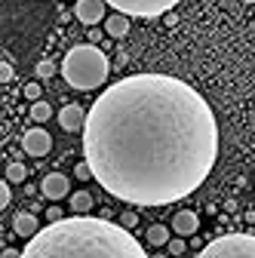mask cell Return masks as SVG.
<instances>
[{
  "mask_svg": "<svg viewBox=\"0 0 255 258\" xmlns=\"http://www.w3.org/2000/svg\"><path fill=\"white\" fill-rule=\"evenodd\" d=\"M83 154L111 197L169 206L194 194L218 157V123L203 95L169 74H133L86 111Z\"/></svg>",
  "mask_w": 255,
  "mask_h": 258,
  "instance_id": "cell-1",
  "label": "cell"
},
{
  "mask_svg": "<svg viewBox=\"0 0 255 258\" xmlns=\"http://www.w3.org/2000/svg\"><path fill=\"white\" fill-rule=\"evenodd\" d=\"M22 258H148V252L123 224L74 215L40 228Z\"/></svg>",
  "mask_w": 255,
  "mask_h": 258,
  "instance_id": "cell-2",
  "label": "cell"
},
{
  "mask_svg": "<svg viewBox=\"0 0 255 258\" xmlns=\"http://www.w3.org/2000/svg\"><path fill=\"white\" fill-rule=\"evenodd\" d=\"M111 74L108 55L95 43H80L61 58V77L74 89H99Z\"/></svg>",
  "mask_w": 255,
  "mask_h": 258,
  "instance_id": "cell-3",
  "label": "cell"
},
{
  "mask_svg": "<svg viewBox=\"0 0 255 258\" xmlns=\"http://www.w3.org/2000/svg\"><path fill=\"white\" fill-rule=\"evenodd\" d=\"M197 258H255V237L252 234H228V237H218Z\"/></svg>",
  "mask_w": 255,
  "mask_h": 258,
  "instance_id": "cell-4",
  "label": "cell"
},
{
  "mask_svg": "<svg viewBox=\"0 0 255 258\" xmlns=\"http://www.w3.org/2000/svg\"><path fill=\"white\" fill-rule=\"evenodd\" d=\"M108 7H114L123 16H139V19H154L169 13L178 0H105Z\"/></svg>",
  "mask_w": 255,
  "mask_h": 258,
  "instance_id": "cell-5",
  "label": "cell"
},
{
  "mask_svg": "<svg viewBox=\"0 0 255 258\" xmlns=\"http://www.w3.org/2000/svg\"><path fill=\"white\" fill-rule=\"evenodd\" d=\"M22 148H25V154H31V157H46L49 154V148H52V136L46 133V129H28V133L22 136Z\"/></svg>",
  "mask_w": 255,
  "mask_h": 258,
  "instance_id": "cell-6",
  "label": "cell"
},
{
  "mask_svg": "<svg viewBox=\"0 0 255 258\" xmlns=\"http://www.w3.org/2000/svg\"><path fill=\"white\" fill-rule=\"evenodd\" d=\"M105 0H77V7H74V16L83 22V25H89V28H95L102 19H105Z\"/></svg>",
  "mask_w": 255,
  "mask_h": 258,
  "instance_id": "cell-7",
  "label": "cell"
},
{
  "mask_svg": "<svg viewBox=\"0 0 255 258\" xmlns=\"http://www.w3.org/2000/svg\"><path fill=\"white\" fill-rule=\"evenodd\" d=\"M68 175H61V172H49V175H43V181H40V194L46 200H61V197H68Z\"/></svg>",
  "mask_w": 255,
  "mask_h": 258,
  "instance_id": "cell-8",
  "label": "cell"
},
{
  "mask_svg": "<svg viewBox=\"0 0 255 258\" xmlns=\"http://www.w3.org/2000/svg\"><path fill=\"white\" fill-rule=\"evenodd\" d=\"M58 126L65 129V133H77V129L86 126V111L80 105H65L58 111Z\"/></svg>",
  "mask_w": 255,
  "mask_h": 258,
  "instance_id": "cell-9",
  "label": "cell"
},
{
  "mask_svg": "<svg viewBox=\"0 0 255 258\" xmlns=\"http://www.w3.org/2000/svg\"><path fill=\"white\" fill-rule=\"evenodd\" d=\"M197 228H200L197 212L181 209V212H175V215H172V231H175L178 237H190V234H197Z\"/></svg>",
  "mask_w": 255,
  "mask_h": 258,
  "instance_id": "cell-10",
  "label": "cell"
},
{
  "mask_svg": "<svg viewBox=\"0 0 255 258\" xmlns=\"http://www.w3.org/2000/svg\"><path fill=\"white\" fill-rule=\"evenodd\" d=\"M13 231L19 234V237H34V234H40V224H37V218H34V212H16V218H13Z\"/></svg>",
  "mask_w": 255,
  "mask_h": 258,
  "instance_id": "cell-11",
  "label": "cell"
},
{
  "mask_svg": "<svg viewBox=\"0 0 255 258\" xmlns=\"http://www.w3.org/2000/svg\"><path fill=\"white\" fill-rule=\"evenodd\" d=\"M105 31H108V34L111 37H126V34H130V16H123V13H114V16H108L105 19Z\"/></svg>",
  "mask_w": 255,
  "mask_h": 258,
  "instance_id": "cell-12",
  "label": "cell"
},
{
  "mask_svg": "<svg viewBox=\"0 0 255 258\" xmlns=\"http://www.w3.org/2000/svg\"><path fill=\"white\" fill-rule=\"evenodd\" d=\"M148 243L151 246H166L172 237H169V228H166V224H151V228H148Z\"/></svg>",
  "mask_w": 255,
  "mask_h": 258,
  "instance_id": "cell-13",
  "label": "cell"
},
{
  "mask_svg": "<svg viewBox=\"0 0 255 258\" xmlns=\"http://www.w3.org/2000/svg\"><path fill=\"white\" fill-rule=\"evenodd\" d=\"M92 209V194H86V190H77V194H71V212H77V215H86Z\"/></svg>",
  "mask_w": 255,
  "mask_h": 258,
  "instance_id": "cell-14",
  "label": "cell"
},
{
  "mask_svg": "<svg viewBox=\"0 0 255 258\" xmlns=\"http://www.w3.org/2000/svg\"><path fill=\"white\" fill-rule=\"evenodd\" d=\"M28 178V166L25 163H10L7 166V181L10 184H19V181H25Z\"/></svg>",
  "mask_w": 255,
  "mask_h": 258,
  "instance_id": "cell-15",
  "label": "cell"
},
{
  "mask_svg": "<svg viewBox=\"0 0 255 258\" xmlns=\"http://www.w3.org/2000/svg\"><path fill=\"white\" fill-rule=\"evenodd\" d=\"M49 117H52V108H49V102H34V105H31V120L43 123V120H49Z\"/></svg>",
  "mask_w": 255,
  "mask_h": 258,
  "instance_id": "cell-16",
  "label": "cell"
},
{
  "mask_svg": "<svg viewBox=\"0 0 255 258\" xmlns=\"http://www.w3.org/2000/svg\"><path fill=\"white\" fill-rule=\"evenodd\" d=\"M52 74H55V64H52L49 58L37 61V77H40V80H46V77H52Z\"/></svg>",
  "mask_w": 255,
  "mask_h": 258,
  "instance_id": "cell-17",
  "label": "cell"
},
{
  "mask_svg": "<svg viewBox=\"0 0 255 258\" xmlns=\"http://www.w3.org/2000/svg\"><path fill=\"white\" fill-rule=\"evenodd\" d=\"M74 175H77L80 181H86V178H92V166L83 160V163H77V166H74Z\"/></svg>",
  "mask_w": 255,
  "mask_h": 258,
  "instance_id": "cell-18",
  "label": "cell"
},
{
  "mask_svg": "<svg viewBox=\"0 0 255 258\" xmlns=\"http://www.w3.org/2000/svg\"><path fill=\"white\" fill-rule=\"evenodd\" d=\"M40 92H43V89H40V83H28V86H25V99L40 102Z\"/></svg>",
  "mask_w": 255,
  "mask_h": 258,
  "instance_id": "cell-19",
  "label": "cell"
},
{
  "mask_svg": "<svg viewBox=\"0 0 255 258\" xmlns=\"http://www.w3.org/2000/svg\"><path fill=\"white\" fill-rule=\"evenodd\" d=\"M166 246H169V252H172V255H181V252H184V249H187V243H184V240H181V237H172V240H169V243H166Z\"/></svg>",
  "mask_w": 255,
  "mask_h": 258,
  "instance_id": "cell-20",
  "label": "cell"
},
{
  "mask_svg": "<svg viewBox=\"0 0 255 258\" xmlns=\"http://www.w3.org/2000/svg\"><path fill=\"white\" fill-rule=\"evenodd\" d=\"M120 224H123V228H130V231H133L136 224H139V215H136V212H123V215H120Z\"/></svg>",
  "mask_w": 255,
  "mask_h": 258,
  "instance_id": "cell-21",
  "label": "cell"
},
{
  "mask_svg": "<svg viewBox=\"0 0 255 258\" xmlns=\"http://www.w3.org/2000/svg\"><path fill=\"white\" fill-rule=\"evenodd\" d=\"M10 200H13V190H10V181H4L0 184V206H10Z\"/></svg>",
  "mask_w": 255,
  "mask_h": 258,
  "instance_id": "cell-22",
  "label": "cell"
},
{
  "mask_svg": "<svg viewBox=\"0 0 255 258\" xmlns=\"http://www.w3.org/2000/svg\"><path fill=\"white\" fill-rule=\"evenodd\" d=\"M0 80H4V83H10V80H13V64H10V61L0 64Z\"/></svg>",
  "mask_w": 255,
  "mask_h": 258,
  "instance_id": "cell-23",
  "label": "cell"
},
{
  "mask_svg": "<svg viewBox=\"0 0 255 258\" xmlns=\"http://www.w3.org/2000/svg\"><path fill=\"white\" fill-rule=\"evenodd\" d=\"M0 258H22V252L19 249H4V255H0Z\"/></svg>",
  "mask_w": 255,
  "mask_h": 258,
  "instance_id": "cell-24",
  "label": "cell"
},
{
  "mask_svg": "<svg viewBox=\"0 0 255 258\" xmlns=\"http://www.w3.org/2000/svg\"><path fill=\"white\" fill-rule=\"evenodd\" d=\"M151 258H169V255H163V252H157V255H151Z\"/></svg>",
  "mask_w": 255,
  "mask_h": 258,
  "instance_id": "cell-25",
  "label": "cell"
},
{
  "mask_svg": "<svg viewBox=\"0 0 255 258\" xmlns=\"http://www.w3.org/2000/svg\"><path fill=\"white\" fill-rule=\"evenodd\" d=\"M243 4H255V0H243Z\"/></svg>",
  "mask_w": 255,
  "mask_h": 258,
  "instance_id": "cell-26",
  "label": "cell"
}]
</instances>
